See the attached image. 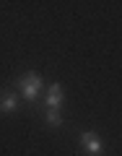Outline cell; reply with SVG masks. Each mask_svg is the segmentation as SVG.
Here are the masks:
<instances>
[{"label":"cell","instance_id":"cell-4","mask_svg":"<svg viewBox=\"0 0 122 156\" xmlns=\"http://www.w3.org/2000/svg\"><path fill=\"white\" fill-rule=\"evenodd\" d=\"M16 109H18V94L16 91H0V112L13 115Z\"/></svg>","mask_w":122,"mask_h":156},{"label":"cell","instance_id":"cell-3","mask_svg":"<svg viewBox=\"0 0 122 156\" xmlns=\"http://www.w3.org/2000/svg\"><path fill=\"white\" fill-rule=\"evenodd\" d=\"M62 99H65V91H62V86H60V83H52L50 89H47L44 104H47V109H60V107H62Z\"/></svg>","mask_w":122,"mask_h":156},{"label":"cell","instance_id":"cell-1","mask_svg":"<svg viewBox=\"0 0 122 156\" xmlns=\"http://www.w3.org/2000/svg\"><path fill=\"white\" fill-rule=\"evenodd\" d=\"M18 91H21V96L29 101V104H34V101H39V96H42V89H44V81H42V76L34 70L23 73L21 78L16 81Z\"/></svg>","mask_w":122,"mask_h":156},{"label":"cell","instance_id":"cell-2","mask_svg":"<svg viewBox=\"0 0 122 156\" xmlns=\"http://www.w3.org/2000/svg\"><path fill=\"white\" fill-rule=\"evenodd\" d=\"M78 140H81V148H83L89 156H104V140L99 138V133H94V130H83Z\"/></svg>","mask_w":122,"mask_h":156},{"label":"cell","instance_id":"cell-5","mask_svg":"<svg viewBox=\"0 0 122 156\" xmlns=\"http://www.w3.org/2000/svg\"><path fill=\"white\" fill-rule=\"evenodd\" d=\"M44 122L50 125V128H60V125H62V115H60V109H47Z\"/></svg>","mask_w":122,"mask_h":156}]
</instances>
